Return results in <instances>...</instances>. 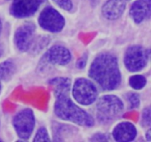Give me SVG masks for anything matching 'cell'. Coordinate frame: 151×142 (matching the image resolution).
<instances>
[{
	"instance_id": "obj_1",
	"label": "cell",
	"mask_w": 151,
	"mask_h": 142,
	"mask_svg": "<svg viewBox=\"0 0 151 142\" xmlns=\"http://www.w3.org/2000/svg\"><path fill=\"white\" fill-rule=\"evenodd\" d=\"M88 75L105 91H112L119 85L121 74L116 57L109 53H102L94 60Z\"/></svg>"
},
{
	"instance_id": "obj_2",
	"label": "cell",
	"mask_w": 151,
	"mask_h": 142,
	"mask_svg": "<svg viewBox=\"0 0 151 142\" xmlns=\"http://www.w3.org/2000/svg\"><path fill=\"white\" fill-rule=\"evenodd\" d=\"M55 96L56 101L54 111L58 117L81 126L91 127L94 125L92 116L76 105L69 98V93L55 94Z\"/></svg>"
},
{
	"instance_id": "obj_3",
	"label": "cell",
	"mask_w": 151,
	"mask_h": 142,
	"mask_svg": "<svg viewBox=\"0 0 151 142\" xmlns=\"http://www.w3.org/2000/svg\"><path fill=\"white\" fill-rule=\"evenodd\" d=\"M124 105L115 95H105L100 97L96 105V116L102 123H109L122 113Z\"/></svg>"
},
{
	"instance_id": "obj_4",
	"label": "cell",
	"mask_w": 151,
	"mask_h": 142,
	"mask_svg": "<svg viewBox=\"0 0 151 142\" xmlns=\"http://www.w3.org/2000/svg\"><path fill=\"white\" fill-rule=\"evenodd\" d=\"M149 57V49H146L141 46H131L125 52L124 63L126 69L130 72H139L145 67Z\"/></svg>"
},
{
	"instance_id": "obj_5",
	"label": "cell",
	"mask_w": 151,
	"mask_h": 142,
	"mask_svg": "<svg viewBox=\"0 0 151 142\" xmlns=\"http://www.w3.org/2000/svg\"><path fill=\"white\" fill-rule=\"evenodd\" d=\"M97 89L94 83L85 78L77 80L72 88L74 99L83 105L92 104L97 99Z\"/></svg>"
},
{
	"instance_id": "obj_6",
	"label": "cell",
	"mask_w": 151,
	"mask_h": 142,
	"mask_svg": "<svg viewBox=\"0 0 151 142\" xmlns=\"http://www.w3.org/2000/svg\"><path fill=\"white\" fill-rule=\"evenodd\" d=\"M13 125L21 139H29L35 128V116L32 110L25 108L19 111L13 118Z\"/></svg>"
},
{
	"instance_id": "obj_7",
	"label": "cell",
	"mask_w": 151,
	"mask_h": 142,
	"mask_svg": "<svg viewBox=\"0 0 151 142\" xmlns=\"http://www.w3.org/2000/svg\"><path fill=\"white\" fill-rule=\"evenodd\" d=\"M38 21L43 29L51 32H60L65 25L63 16L51 7H45L41 11Z\"/></svg>"
},
{
	"instance_id": "obj_8",
	"label": "cell",
	"mask_w": 151,
	"mask_h": 142,
	"mask_svg": "<svg viewBox=\"0 0 151 142\" xmlns=\"http://www.w3.org/2000/svg\"><path fill=\"white\" fill-rule=\"evenodd\" d=\"M45 0H13L10 8L12 16L26 18L33 15Z\"/></svg>"
},
{
	"instance_id": "obj_9",
	"label": "cell",
	"mask_w": 151,
	"mask_h": 142,
	"mask_svg": "<svg viewBox=\"0 0 151 142\" xmlns=\"http://www.w3.org/2000/svg\"><path fill=\"white\" fill-rule=\"evenodd\" d=\"M35 27L32 23H25L16 29L14 42L19 51L26 52L30 48L33 41Z\"/></svg>"
},
{
	"instance_id": "obj_10",
	"label": "cell",
	"mask_w": 151,
	"mask_h": 142,
	"mask_svg": "<svg viewBox=\"0 0 151 142\" xmlns=\"http://www.w3.org/2000/svg\"><path fill=\"white\" fill-rule=\"evenodd\" d=\"M46 58L52 64L65 66L71 61L72 55L70 51L61 45H55L47 51Z\"/></svg>"
},
{
	"instance_id": "obj_11",
	"label": "cell",
	"mask_w": 151,
	"mask_h": 142,
	"mask_svg": "<svg viewBox=\"0 0 151 142\" xmlns=\"http://www.w3.org/2000/svg\"><path fill=\"white\" fill-rule=\"evenodd\" d=\"M151 13V0H137L130 8V16L137 24L149 19Z\"/></svg>"
},
{
	"instance_id": "obj_12",
	"label": "cell",
	"mask_w": 151,
	"mask_h": 142,
	"mask_svg": "<svg viewBox=\"0 0 151 142\" xmlns=\"http://www.w3.org/2000/svg\"><path fill=\"white\" fill-rule=\"evenodd\" d=\"M137 135L136 127L131 122H125L118 124L112 132V136L116 141H131Z\"/></svg>"
},
{
	"instance_id": "obj_13",
	"label": "cell",
	"mask_w": 151,
	"mask_h": 142,
	"mask_svg": "<svg viewBox=\"0 0 151 142\" xmlns=\"http://www.w3.org/2000/svg\"><path fill=\"white\" fill-rule=\"evenodd\" d=\"M126 4L123 0H108L102 8L103 16L109 20L118 19L125 12Z\"/></svg>"
},
{
	"instance_id": "obj_14",
	"label": "cell",
	"mask_w": 151,
	"mask_h": 142,
	"mask_svg": "<svg viewBox=\"0 0 151 142\" xmlns=\"http://www.w3.org/2000/svg\"><path fill=\"white\" fill-rule=\"evenodd\" d=\"M49 84L53 88L55 94L69 93L70 90L71 80L66 77H55L50 80Z\"/></svg>"
},
{
	"instance_id": "obj_15",
	"label": "cell",
	"mask_w": 151,
	"mask_h": 142,
	"mask_svg": "<svg viewBox=\"0 0 151 142\" xmlns=\"http://www.w3.org/2000/svg\"><path fill=\"white\" fill-rule=\"evenodd\" d=\"M16 71V66L11 60H7L0 63V80H7L10 79Z\"/></svg>"
},
{
	"instance_id": "obj_16",
	"label": "cell",
	"mask_w": 151,
	"mask_h": 142,
	"mask_svg": "<svg viewBox=\"0 0 151 142\" xmlns=\"http://www.w3.org/2000/svg\"><path fill=\"white\" fill-rule=\"evenodd\" d=\"M147 80L143 75H137L131 76L129 79V84L132 88L135 90H141L145 86Z\"/></svg>"
},
{
	"instance_id": "obj_17",
	"label": "cell",
	"mask_w": 151,
	"mask_h": 142,
	"mask_svg": "<svg viewBox=\"0 0 151 142\" xmlns=\"http://www.w3.org/2000/svg\"><path fill=\"white\" fill-rule=\"evenodd\" d=\"M34 141H50L49 133L45 128H41L38 130L35 137L33 138Z\"/></svg>"
},
{
	"instance_id": "obj_18",
	"label": "cell",
	"mask_w": 151,
	"mask_h": 142,
	"mask_svg": "<svg viewBox=\"0 0 151 142\" xmlns=\"http://www.w3.org/2000/svg\"><path fill=\"white\" fill-rule=\"evenodd\" d=\"M126 97L131 108H137L139 106L140 98L138 94L135 93H129L127 94Z\"/></svg>"
},
{
	"instance_id": "obj_19",
	"label": "cell",
	"mask_w": 151,
	"mask_h": 142,
	"mask_svg": "<svg viewBox=\"0 0 151 142\" xmlns=\"http://www.w3.org/2000/svg\"><path fill=\"white\" fill-rule=\"evenodd\" d=\"M59 7L65 10L69 11L72 9V0H52Z\"/></svg>"
},
{
	"instance_id": "obj_20",
	"label": "cell",
	"mask_w": 151,
	"mask_h": 142,
	"mask_svg": "<svg viewBox=\"0 0 151 142\" xmlns=\"http://www.w3.org/2000/svg\"><path fill=\"white\" fill-rule=\"evenodd\" d=\"M142 124L145 127H149L150 125V109L149 107L143 110L142 115Z\"/></svg>"
},
{
	"instance_id": "obj_21",
	"label": "cell",
	"mask_w": 151,
	"mask_h": 142,
	"mask_svg": "<svg viewBox=\"0 0 151 142\" xmlns=\"http://www.w3.org/2000/svg\"><path fill=\"white\" fill-rule=\"evenodd\" d=\"M91 140L94 141H109V137L106 134L97 133L94 135V136L91 137Z\"/></svg>"
},
{
	"instance_id": "obj_22",
	"label": "cell",
	"mask_w": 151,
	"mask_h": 142,
	"mask_svg": "<svg viewBox=\"0 0 151 142\" xmlns=\"http://www.w3.org/2000/svg\"><path fill=\"white\" fill-rule=\"evenodd\" d=\"M86 57L84 55L83 56V57H81V58L78 60V62H77V66H78V68H79V69H83L86 66Z\"/></svg>"
},
{
	"instance_id": "obj_23",
	"label": "cell",
	"mask_w": 151,
	"mask_h": 142,
	"mask_svg": "<svg viewBox=\"0 0 151 142\" xmlns=\"http://www.w3.org/2000/svg\"><path fill=\"white\" fill-rule=\"evenodd\" d=\"M146 138H147V141H150V130H148V131H147V133H146Z\"/></svg>"
},
{
	"instance_id": "obj_24",
	"label": "cell",
	"mask_w": 151,
	"mask_h": 142,
	"mask_svg": "<svg viewBox=\"0 0 151 142\" xmlns=\"http://www.w3.org/2000/svg\"><path fill=\"white\" fill-rule=\"evenodd\" d=\"M3 53H4V49H3V47L1 46V44H0V57L2 56Z\"/></svg>"
},
{
	"instance_id": "obj_25",
	"label": "cell",
	"mask_w": 151,
	"mask_h": 142,
	"mask_svg": "<svg viewBox=\"0 0 151 142\" xmlns=\"http://www.w3.org/2000/svg\"><path fill=\"white\" fill-rule=\"evenodd\" d=\"M1 30H2V24H1V20H0V35H1Z\"/></svg>"
},
{
	"instance_id": "obj_26",
	"label": "cell",
	"mask_w": 151,
	"mask_h": 142,
	"mask_svg": "<svg viewBox=\"0 0 151 142\" xmlns=\"http://www.w3.org/2000/svg\"><path fill=\"white\" fill-rule=\"evenodd\" d=\"M1 82H0V94H1Z\"/></svg>"
},
{
	"instance_id": "obj_27",
	"label": "cell",
	"mask_w": 151,
	"mask_h": 142,
	"mask_svg": "<svg viewBox=\"0 0 151 142\" xmlns=\"http://www.w3.org/2000/svg\"><path fill=\"white\" fill-rule=\"evenodd\" d=\"M124 1H126V2H128V1H129L130 0H124Z\"/></svg>"
}]
</instances>
